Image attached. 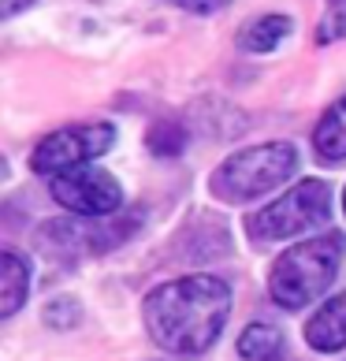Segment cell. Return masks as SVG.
<instances>
[{
    "instance_id": "cell-1",
    "label": "cell",
    "mask_w": 346,
    "mask_h": 361,
    "mask_svg": "<svg viewBox=\"0 0 346 361\" xmlns=\"http://www.w3.org/2000/svg\"><path fill=\"white\" fill-rule=\"evenodd\" d=\"M231 313V287L220 276H183L149 290L142 320L156 346L171 354H205Z\"/></svg>"
},
{
    "instance_id": "cell-3",
    "label": "cell",
    "mask_w": 346,
    "mask_h": 361,
    "mask_svg": "<svg viewBox=\"0 0 346 361\" xmlns=\"http://www.w3.org/2000/svg\"><path fill=\"white\" fill-rule=\"evenodd\" d=\"M298 171V149L290 142H264L231 153L212 171V194L223 202H254Z\"/></svg>"
},
{
    "instance_id": "cell-7",
    "label": "cell",
    "mask_w": 346,
    "mask_h": 361,
    "mask_svg": "<svg viewBox=\"0 0 346 361\" xmlns=\"http://www.w3.org/2000/svg\"><path fill=\"white\" fill-rule=\"evenodd\" d=\"M305 343L316 354H339L346 346V290L328 298L305 324Z\"/></svg>"
},
{
    "instance_id": "cell-9",
    "label": "cell",
    "mask_w": 346,
    "mask_h": 361,
    "mask_svg": "<svg viewBox=\"0 0 346 361\" xmlns=\"http://www.w3.org/2000/svg\"><path fill=\"white\" fill-rule=\"evenodd\" d=\"M30 264L16 250L0 253V317H11L30 294Z\"/></svg>"
},
{
    "instance_id": "cell-2",
    "label": "cell",
    "mask_w": 346,
    "mask_h": 361,
    "mask_svg": "<svg viewBox=\"0 0 346 361\" xmlns=\"http://www.w3.org/2000/svg\"><path fill=\"white\" fill-rule=\"evenodd\" d=\"M342 264V235H316L290 246L268 272V294L283 310H302L316 298H324Z\"/></svg>"
},
{
    "instance_id": "cell-6",
    "label": "cell",
    "mask_w": 346,
    "mask_h": 361,
    "mask_svg": "<svg viewBox=\"0 0 346 361\" xmlns=\"http://www.w3.org/2000/svg\"><path fill=\"white\" fill-rule=\"evenodd\" d=\"M52 197L75 212V216H89V220H104L112 216V212L123 209V186H119L109 171L101 168H71V171H60L56 179H52Z\"/></svg>"
},
{
    "instance_id": "cell-13",
    "label": "cell",
    "mask_w": 346,
    "mask_h": 361,
    "mask_svg": "<svg viewBox=\"0 0 346 361\" xmlns=\"http://www.w3.org/2000/svg\"><path fill=\"white\" fill-rule=\"evenodd\" d=\"M339 37H346V0H328V16L316 26V42L328 45Z\"/></svg>"
},
{
    "instance_id": "cell-12",
    "label": "cell",
    "mask_w": 346,
    "mask_h": 361,
    "mask_svg": "<svg viewBox=\"0 0 346 361\" xmlns=\"http://www.w3.org/2000/svg\"><path fill=\"white\" fill-rule=\"evenodd\" d=\"M183 145H186V135H183L179 123H171V119H161V123L149 130V149L156 157H175V153H183Z\"/></svg>"
},
{
    "instance_id": "cell-14",
    "label": "cell",
    "mask_w": 346,
    "mask_h": 361,
    "mask_svg": "<svg viewBox=\"0 0 346 361\" xmlns=\"http://www.w3.org/2000/svg\"><path fill=\"white\" fill-rule=\"evenodd\" d=\"M168 4H175L183 11H194V16H209V11H220L228 0H168Z\"/></svg>"
},
{
    "instance_id": "cell-15",
    "label": "cell",
    "mask_w": 346,
    "mask_h": 361,
    "mask_svg": "<svg viewBox=\"0 0 346 361\" xmlns=\"http://www.w3.org/2000/svg\"><path fill=\"white\" fill-rule=\"evenodd\" d=\"M26 4H34V0H4V4H0V16L11 19V16H16L19 8H26Z\"/></svg>"
},
{
    "instance_id": "cell-4",
    "label": "cell",
    "mask_w": 346,
    "mask_h": 361,
    "mask_svg": "<svg viewBox=\"0 0 346 361\" xmlns=\"http://www.w3.org/2000/svg\"><path fill=\"white\" fill-rule=\"evenodd\" d=\"M328 216H331V186L324 179H302L287 194H279L276 202L257 209L246 220V231L257 243H279V238H298L313 227L328 224Z\"/></svg>"
},
{
    "instance_id": "cell-11",
    "label": "cell",
    "mask_w": 346,
    "mask_h": 361,
    "mask_svg": "<svg viewBox=\"0 0 346 361\" xmlns=\"http://www.w3.org/2000/svg\"><path fill=\"white\" fill-rule=\"evenodd\" d=\"M287 34H290V19L287 16H261V19H254L242 30L238 45H242L246 52H272Z\"/></svg>"
},
{
    "instance_id": "cell-10",
    "label": "cell",
    "mask_w": 346,
    "mask_h": 361,
    "mask_svg": "<svg viewBox=\"0 0 346 361\" xmlns=\"http://www.w3.org/2000/svg\"><path fill=\"white\" fill-rule=\"evenodd\" d=\"M238 354H242V361H283L287 339L272 324H249L238 336Z\"/></svg>"
},
{
    "instance_id": "cell-16",
    "label": "cell",
    "mask_w": 346,
    "mask_h": 361,
    "mask_svg": "<svg viewBox=\"0 0 346 361\" xmlns=\"http://www.w3.org/2000/svg\"><path fill=\"white\" fill-rule=\"evenodd\" d=\"M342 209H346V190H342Z\"/></svg>"
},
{
    "instance_id": "cell-5",
    "label": "cell",
    "mask_w": 346,
    "mask_h": 361,
    "mask_svg": "<svg viewBox=\"0 0 346 361\" xmlns=\"http://www.w3.org/2000/svg\"><path fill=\"white\" fill-rule=\"evenodd\" d=\"M116 142L112 123H71L52 130L49 138L37 142V149L30 157V168L37 176H60V171L82 168L89 160H97L101 153H109Z\"/></svg>"
},
{
    "instance_id": "cell-8",
    "label": "cell",
    "mask_w": 346,
    "mask_h": 361,
    "mask_svg": "<svg viewBox=\"0 0 346 361\" xmlns=\"http://www.w3.org/2000/svg\"><path fill=\"white\" fill-rule=\"evenodd\" d=\"M313 149L328 164L346 160V93L335 104H328V112L321 116V123L313 130Z\"/></svg>"
}]
</instances>
